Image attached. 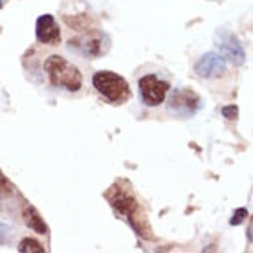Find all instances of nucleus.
I'll return each mask as SVG.
<instances>
[{
  "mask_svg": "<svg viewBox=\"0 0 253 253\" xmlns=\"http://www.w3.org/2000/svg\"><path fill=\"white\" fill-rule=\"evenodd\" d=\"M248 216V211L246 209H237V211H235V215H233V218H231V226H239V224H241L242 220H244V218H246Z\"/></svg>",
  "mask_w": 253,
  "mask_h": 253,
  "instance_id": "obj_14",
  "label": "nucleus"
},
{
  "mask_svg": "<svg viewBox=\"0 0 253 253\" xmlns=\"http://www.w3.org/2000/svg\"><path fill=\"white\" fill-rule=\"evenodd\" d=\"M22 218H24V224L30 229L37 231L39 235H46L48 233V226L44 224L42 216L39 215V211L33 208L32 204H26L24 209H22Z\"/></svg>",
  "mask_w": 253,
  "mask_h": 253,
  "instance_id": "obj_10",
  "label": "nucleus"
},
{
  "mask_svg": "<svg viewBox=\"0 0 253 253\" xmlns=\"http://www.w3.org/2000/svg\"><path fill=\"white\" fill-rule=\"evenodd\" d=\"M215 44H216V48H218V53H220L226 61L237 64V66L244 64V61H246L244 48H242V44L239 42L237 35H233L229 30L220 28V30L215 33Z\"/></svg>",
  "mask_w": 253,
  "mask_h": 253,
  "instance_id": "obj_5",
  "label": "nucleus"
},
{
  "mask_svg": "<svg viewBox=\"0 0 253 253\" xmlns=\"http://www.w3.org/2000/svg\"><path fill=\"white\" fill-rule=\"evenodd\" d=\"M237 114H239V108L233 107V105L222 108V116H224L226 120H237Z\"/></svg>",
  "mask_w": 253,
  "mask_h": 253,
  "instance_id": "obj_15",
  "label": "nucleus"
},
{
  "mask_svg": "<svg viewBox=\"0 0 253 253\" xmlns=\"http://www.w3.org/2000/svg\"><path fill=\"white\" fill-rule=\"evenodd\" d=\"M15 187L9 184V180H7L2 172H0V198H6V196H11Z\"/></svg>",
  "mask_w": 253,
  "mask_h": 253,
  "instance_id": "obj_12",
  "label": "nucleus"
},
{
  "mask_svg": "<svg viewBox=\"0 0 253 253\" xmlns=\"http://www.w3.org/2000/svg\"><path fill=\"white\" fill-rule=\"evenodd\" d=\"M112 193H114V198H110V204H112V208H114L116 213H120L121 216H125L128 224H132V228L136 229L139 233V224L138 220H143V218H138L139 216V206L138 202L134 200L132 195H128V193H121L118 187H112Z\"/></svg>",
  "mask_w": 253,
  "mask_h": 253,
  "instance_id": "obj_7",
  "label": "nucleus"
},
{
  "mask_svg": "<svg viewBox=\"0 0 253 253\" xmlns=\"http://www.w3.org/2000/svg\"><path fill=\"white\" fill-rule=\"evenodd\" d=\"M35 35L37 41L44 46H55L61 42V30H59L57 20L51 15H42L37 19L35 24Z\"/></svg>",
  "mask_w": 253,
  "mask_h": 253,
  "instance_id": "obj_9",
  "label": "nucleus"
},
{
  "mask_svg": "<svg viewBox=\"0 0 253 253\" xmlns=\"http://www.w3.org/2000/svg\"><path fill=\"white\" fill-rule=\"evenodd\" d=\"M2 6H4V0H0V7H2Z\"/></svg>",
  "mask_w": 253,
  "mask_h": 253,
  "instance_id": "obj_16",
  "label": "nucleus"
},
{
  "mask_svg": "<svg viewBox=\"0 0 253 253\" xmlns=\"http://www.w3.org/2000/svg\"><path fill=\"white\" fill-rule=\"evenodd\" d=\"M169 88H171L169 83L160 79L158 76H152V74L139 79V95L147 107H160L167 99Z\"/></svg>",
  "mask_w": 253,
  "mask_h": 253,
  "instance_id": "obj_4",
  "label": "nucleus"
},
{
  "mask_svg": "<svg viewBox=\"0 0 253 253\" xmlns=\"http://www.w3.org/2000/svg\"><path fill=\"white\" fill-rule=\"evenodd\" d=\"M41 83L46 81L51 88L77 94L83 90V72L61 53H46L41 61Z\"/></svg>",
  "mask_w": 253,
  "mask_h": 253,
  "instance_id": "obj_1",
  "label": "nucleus"
},
{
  "mask_svg": "<svg viewBox=\"0 0 253 253\" xmlns=\"http://www.w3.org/2000/svg\"><path fill=\"white\" fill-rule=\"evenodd\" d=\"M11 237V229L7 228L4 222H0V244H7Z\"/></svg>",
  "mask_w": 253,
  "mask_h": 253,
  "instance_id": "obj_13",
  "label": "nucleus"
},
{
  "mask_svg": "<svg viewBox=\"0 0 253 253\" xmlns=\"http://www.w3.org/2000/svg\"><path fill=\"white\" fill-rule=\"evenodd\" d=\"M17 252H20V253H44V246H42L39 241L32 239V237H26V239L20 241Z\"/></svg>",
  "mask_w": 253,
  "mask_h": 253,
  "instance_id": "obj_11",
  "label": "nucleus"
},
{
  "mask_svg": "<svg viewBox=\"0 0 253 253\" xmlns=\"http://www.w3.org/2000/svg\"><path fill=\"white\" fill-rule=\"evenodd\" d=\"M195 72L196 76L202 77V79H220L228 74V63L220 53L211 51V53H206L196 61Z\"/></svg>",
  "mask_w": 253,
  "mask_h": 253,
  "instance_id": "obj_8",
  "label": "nucleus"
},
{
  "mask_svg": "<svg viewBox=\"0 0 253 253\" xmlns=\"http://www.w3.org/2000/svg\"><path fill=\"white\" fill-rule=\"evenodd\" d=\"M169 112H174L178 116H193L200 108V95L189 88H180L174 90L167 101Z\"/></svg>",
  "mask_w": 253,
  "mask_h": 253,
  "instance_id": "obj_6",
  "label": "nucleus"
},
{
  "mask_svg": "<svg viewBox=\"0 0 253 253\" xmlns=\"http://www.w3.org/2000/svg\"><path fill=\"white\" fill-rule=\"evenodd\" d=\"M68 48L86 59H97L110 50V39L107 33L99 32V30H90L79 37L70 39Z\"/></svg>",
  "mask_w": 253,
  "mask_h": 253,
  "instance_id": "obj_3",
  "label": "nucleus"
},
{
  "mask_svg": "<svg viewBox=\"0 0 253 253\" xmlns=\"http://www.w3.org/2000/svg\"><path fill=\"white\" fill-rule=\"evenodd\" d=\"M92 84L99 94L112 105H123L132 97L128 83L110 70H99L92 77Z\"/></svg>",
  "mask_w": 253,
  "mask_h": 253,
  "instance_id": "obj_2",
  "label": "nucleus"
}]
</instances>
